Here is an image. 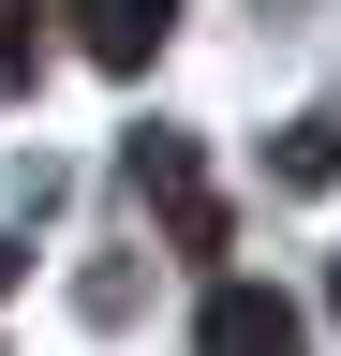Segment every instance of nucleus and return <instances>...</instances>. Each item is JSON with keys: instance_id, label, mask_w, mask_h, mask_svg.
<instances>
[{"instance_id": "obj_1", "label": "nucleus", "mask_w": 341, "mask_h": 356, "mask_svg": "<svg viewBox=\"0 0 341 356\" xmlns=\"http://www.w3.org/2000/svg\"><path fill=\"white\" fill-rule=\"evenodd\" d=\"M134 193L178 222V252H223V193H208V163H193V134H134Z\"/></svg>"}, {"instance_id": "obj_2", "label": "nucleus", "mask_w": 341, "mask_h": 356, "mask_svg": "<svg viewBox=\"0 0 341 356\" xmlns=\"http://www.w3.org/2000/svg\"><path fill=\"white\" fill-rule=\"evenodd\" d=\"M193 356H312V327H297L282 282H223V297L193 312Z\"/></svg>"}, {"instance_id": "obj_3", "label": "nucleus", "mask_w": 341, "mask_h": 356, "mask_svg": "<svg viewBox=\"0 0 341 356\" xmlns=\"http://www.w3.org/2000/svg\"><path fill=\"white\" fill-rule=\"evenodd\" d=\"M163 30H178V0H74V44H90L104 74H149Z\"/></svg>"}, {"instance_id": "obj_4", "label": "nucleus", "mask_w": 341, "mask_h": 356, "mask_svg": "<svg viewBox=\"0 0 341 356\" xmlns=\"http://www.w3.org/2000/svg\"><path fill=\"white\" fill-rule=\"evenodd\" d=\"M267 178H282V193H326V178H341V104H297L282 149H267Z\"/></svg>"}, {"instance_id": "obj_5", "label": "nucleus", "mask_w": 341, "mask_h": 356, "mask_svg": "<svg viewBox=\"0 0 341 356\" xmlns=\"http://www.w3.org/2000/svg\"><path fill=\"white\" fill-rule=\"evenodd\" d=\"M45 74V0H0V89Z\"/></svg>"}, {"instance_id": "obj_6", "label": "nucleus", "mask_w": 341, "mask_h": 356, "mask_svg": "<svg viewBox=\"0 0 341 356\" xmlns=\"http://www.w3.org/2000/svg\"><path fill=\"white\" fill-rule=\"evenodd\" d=\"M15 282H30V252H15V238H0V297H15Z\"/></svg>"}, {"instance_id": "obj_7", "label": "nucleus", "mask_w": 341, "mask_h": 356, "mask_svg": "<svg viewBox=\"0 0 341 356\" xmlns=\"http://www.w3.org/2000/svg\"><path fill=\"white\" fill-rule=\"evenodd\" d=\"M326 297H341V267H326Z\"/></svg>"}]
</instances>
